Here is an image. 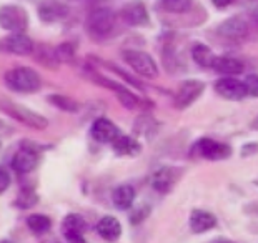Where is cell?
Segmentation results:
<instances>
[{"instance_id": "6da1fadb", "label": "cell", "mask_w": 258, "mask_h": 243, "mask_svg": "<svg viewBox=\"0 0 258 243\" xmlns=\"http://www.w3.org/2000/svg\"><path fill=\"white\" fill-rule=\"evenodd\" d=\"M115 12L110 7H97L87 15L85 32L92 40L102 42L113 34L115 29Z\"/></svg>"}, {"instance_id": "7a4b0ae2", "label": "cell", "mask_w": 258, "mask_h": 243, "mask_svg": "<svg viewBox=\"0 0 258 243\" xmlns=\"http://www.w3.org/2000/svg\"><path fill=\"white\" fill-rule=\"evenodd\" d=\"M4 84L12 92L34 93L37 90H40L42 79L30 67H14L4 74Z\"/></svg>"}, {"instance_id": "3957f363", "label": "cell", "mask_w": 258, "mask_h": 243, "mask_svg": "<svg viewBox=\"0 0 258 243\" xmlns=\"http://www.w3.org/2000/svg\"><path fill=\"white\" fill-rule=\"evenodd\" d=\"M2 110L9 117H12L14 120L20 122L30 129H35V130H43L47 129L48 125V120L43 117V115L34 112V110L24 107L20 103H15V102H10V100H4L2 102Z\"/></svg>"}, {"instance_id": "277c9868", "label": "cell", "mask_w": 258, "mask_h": 243, "mask_svg": "<svg viewBox=\"0 0 258 243\" xmlns=\"http://www.w3.org/2000/svg\"><path fill=\"white\" fill-rule=\"evenodd\" d=\"M122 57L125 60V64H127L135 74L144 77V79H157L158 77L157 62L152 58V55H148L147 52L128 48V50L122 52Z\"/></svg>"}, {"instance_id": "5b68a950", "label": "cell", "mask_w": 258, "mask_h": 243, "mask_svg": "<svg viewBox=\"0 0 258 243\" xmlns=\"http://www.w3.org/2000/svg\"><path fill=\"white\" fill-rule=\"evenodd\" d=\"M40 152H42V148H37V143H32V142L22 143L19 150L14 153L12 162H10L14 172H17L20 175L34 172L38 162H40Z\"/></svg>"}, {"instance_id": "8992f818", "label": "cell", "mask_w": 258, "mask_h": 243, "mask_svg": "<svg viewBox=\"0 0 258 243\" xmlns=\"http://www.w3.org/2000/svg\"><path fill=\"white\" fill-rule=\"evenodd\" d=\"M191 157H200L205 160H213V162H218V160H227L232 155V148L227 143L217 142L213 139H199L194 145H191L190 150Z\"/></svg>"}, {"instance_id": "52a82bcc", "label": "cell", "mask_w": 258, "mask_h": 243, "mask_svg": "<svg viewBox=\"0 0 258 243\" xmlns=\"http://www.w3.org/2000/svg\"><path fill=\"white\" fill-rule=\"evenodd\" d=\"M89 79L92 82H95L97 85H102V87L108 88V90H112L122 107L128 108V110H134V108H137L140 105V100L137 98V95H134V93H132L127 87L118 84V82H115L112 79H107L105 75L97 74V72H93V70L89 72Z\"/></svg>"}, {"instance_id": "ba28073f", "label": "cell", "mask_w": 258, "mask_h": 243, "mask_svg": "<svg viewBox=\"0 0 258 243\" xmlns=\"http://www.w3.org/2000/svg\"><path fill=\"white\" fill-rule=\"evenodd\" d=\"M0 25L7 32H24L25 34V30L29 29V14L20 5H4L0 9Z\"/></svg>"}, {"instance_id": "9c48e42d", "label": "cell", "mask_w": 258, "mask_h": 243, "mask_svg": "<svg viewBox=\"0 0 258 243\" xmlns=\"http://www.w3.org/2000/svg\"><path fill=\"white\" fill-rule=\"evenodd\" d=\"M217 32L218 35L227 38L230 42H243L250 34V25L246 19H243L241 15H233V17L223 20L217 27Z\"/></svg>"}, {"instance_id": "30bf717a", "label": "cell", "mask_w": 258, "mask_h": 243, "mask_svg": "<svg viewBox=\"0 0 258 243\" xmlns=\"http://www.w3.org/2000/svg\"><path fill=\"white\" fill-rule=\"evenodd\" d=\"M215 92L225 100L230 102H240L248 97L245 82H241L235 77H223V79L215 82Z\"/></svg>"}, {"instance_id": "8fae6325", "label": "cell", "mask_w": 258, "mask_h": 243, "mask_svg": "<svg viewBox=\"0 0 258 243\" xmlns=\"http://www.w3.org/2000/svg\"><path fill=\"white\" fill-rule=\"evenodd\" d=\"M205 90V84L202 80L197 79H190L182 82V85L178 87V92L175 95V107L178 110H185L188 108L191 103L199 100V97Z\"/></svg>"}, {"instance_id": "7c38bea8", "label": "cell", "mask_w": 258, "mask_h": 243, "mask_svg": "<svg viewBox=\"0 0 258 243\" xmlns=\"http://www.w3.org/2000/svg\"><path fill=\"white\" fill-rule=\"evenodd\" d=\"M2 52L5 53H12V55H29L34 52L35 43L34 40L24 34V32H12L10 35L2 38Z\"/></svg>"}, {"instance_id": "4fadbf2b", "label": "cell", "mask_w": 258, "mask_h": 243, "mask_svg": "<svg viewBox=\"0 0 258 243\" xmlns=\"http://www.w3.org/2000/svg\"><path fill=\"white\" fill-rule=\"evenodd\" d=\"M120 17L132 27H145L150 24V15H148V10L145 7L144 2L140 0H132L122 5L120 9Z\"/></svg>"}, {"instance_id": "5bb4252c", "label": "cell", "mask_w": 258, "mask_h": 243, "mask_svg": "<svg viewBox=\"0 0 258 243\" xmlns=\"http://www.w3.org/2000/svg\"><path fill=\"white\" fill-rule=\"evenodd\" d=\"M69 12V5L60 0H42L37 7V15L43 24H55V22L67 19Z\"/></svg>"}, {"instance_id": "9a60e30c", "label": "cell", "mask_w": 258, "mask_h": 243, "mask_svg": "<svg viewBox=\"0 0 258 243\" xmlns=\"http://www.w3.org/2000/svg\"><path fill=\"white\" fill-rule=\"evenodd\" d=\"M90 137L98 143H112L122 135V132L112 120H108L105 117H98L93 120V124L90 125Z\"/></svg>"}, {"instance_id": "2e32d148", "label": "cell", "mask_w": 258, "mask_h": 243, "mask_svg": "<svg viewBox=\"0 0 258 243\" xmlns=\"http://www.w3.org/2000/svg\"><path fill=\"white\" fill-rule=\"evenodd\" d=\"M182 170L177 167H162L152 176V187L158 193H168L180 178Z\"/></svg>"}, {"instance_id": "e0dca14e", "label": "cell", "mask_w": 258, "mask_h": 243, "mask_svg": "<svg viewBox=\"0 0 258 243\" xmlns=\"http://www.w3.org/2000/svg\"><path fill=\"white\" fill-rule=\"evenodd\" d=\"M188 226L191 230V233L200 235V233H207L212 228L217 226V217L207 210H191L190 218H188Z\"/></svg>"}, {"instance_id": "ac0fdd59", "label": "cell", "mask_w": 258, "mask_h": 243, "mask_svg": "<svg viewBox=\"0 0 258 243\" xmlns=\"http://www.w3.org/2000/svg\"><path fill=\"white\" fill-rule=\"evenodd\" d=\"M97 233L107 241H115L118 240V236L122 235V223L112 215L100 218V222L97 223Z\"/></svg>"}, {"instance_id": "d6986e66", "label": "cell", "mask_w": 258, "mask_h": 243, "mask_svg": "<svg viewBox=\"0 0 258 243\" xmlns=\"http://www.w3.org/2000/svg\"><path fill=\"white\" fill-rule=\"evenodd\" d=\"M112 202L117 210H128L135 202V189L128 184L115 187L112 192Z\"/></svg>"}, {"instance_id": "ffe728a7", "label": "cell", "mask_w": 258, "mask_h": 243, "mask_svg": "<svg viewBox=\"0 0 258 243\" xmlns=\"http://www.w3.org/2000/svg\"><path fill=\"white\" fill-rule=\"evenodd\" d=\"M212 69L227 77H237L243 72V62L235 57H218L217 55Z\"/></svg>"}, {"instance_id": "44dd1931", "label": "cell", "mask_w": 258, "mask_h": 243, "mask_svg": "<svg viewBox=\"0 0 258 243\" xmlns=\"http://www.w3.org/2000/svg\"><path fill=\"white\" fill-rule=\"evenodd\" d=\"M112 148H113V152L120 157H134V155H139V153L142 152L140 143L137 142L134 137L123 135V134L112 143Z\"/></svg>"}, {"instance_id": "7402d4cb", "label": "cell", "mask_w": 258, "mask_h": 243, "mask_svg": "<svg viewBox=\"0 0 258 243\" xmlns=\"http://www.w3.org/2000/svg\"><path fill=\"white\" fill-rule=\"evenodd\" d=\"M191 58H194V62L199 65V67L212 69L217 55L213 53L212 48L208 45H205V43L197 42V43H194V47H191Z\"/></svg>"}, {"instance_id": "603a6c76", "label": "cell", "mask_w": 258, "mask_h": 243, "mask_svg": "<svg viewBox=\"0 0 258 243\" xmlns=\"http://www.w3.org/2000/svg\"><path fill=\"white\" fill-rule=\"evenodd\" d=\"M47 100L55 108L62 110V112H67V113H77L80 110L79 102L70 98L69 95H62V93H50V95L47 97Z\"/></svg>"}, {"instance_id": "cb8c5ba5", "label": "cell", "mask_w": 258, "mask_h": 243, "mask_svg": "<svg viewBox=\"0 0 258 243\" xmlns=\"http://www.w3.org/2000/svg\"><path fill=\"white\" fill-rule=\"evenodd\" d=\"M87 230V222L85 218L79 213H69L62 222V231L63 235L69 233H82L84 235Z\"/></svg>"}, {"instance_id": "d4e9b609", "label": "cell", "mask_w": 258, "mask_h": 243, "mask_svg": "<svg viewBox=\"0 0 258 243\" xmlns=\"http://www.w3.org/2000/svg\"><path fill=\"white\" fill-rule=\"evenodd\" d=\"M34 57L37 58L38 64L45 65V67L55 70L58 67V60L55 57V48L48 47V45H38L34 48Z\"/></svg>"}, {"instance_id": "484cf974", "label": "cell", "mask_w": 258, "mask_h": 243, "mask_svg": "<svg viewBox=\"0 0 258 243\" xmlns=\"http://www.w3.org/2000/svg\"><path fill=\"white\" fill-rule=\"evenodd\" d=\"M50 225H52V222L47 215L34 213V215H29V217H27V226H29V230L34 235L45 233V231H48V228H50Z\"/></svg>"}, {"instance_id": "4316f807", "label": "cell", "mask_w": 258, "mask_h": 243, "mask_svg": "<svg viewBox=\"0 0 258 243\" xmlns=\"http://www.w3.org/2000/svg\"><path fill=\"white\" fill-rule=\"evenodd\" d=\"M37 202H38V195L35 193V190L30 189V187H24V189H20V192H19V197H17V200H15V205L22 210H25V208L34 207Z\"/></svg>"}, {"instance_id": "83f0119b", "label": "cell", "mask_w": 258, "mask_h": 243, "mask_svg": "<svg viewBox=\"0 0 258 243\" xmlns=\"http://www.w3.org/2000/svg\"><path fill=\"white\" fill-rule=\"evenodd\" d=\"M55 57L58 64H72L75 60V45L72 42H63L55 47Z\"/></svg>"}, {"instance_id": "f1b7e54d", "label": "cell", "mask_w": 258, "mask_h": 243, "mask_svg": "<svg viewBox=\"0 0 258 243\" xmlns=\"http://www.w3.org/2000/svg\"><path fill=\"white\" fill-rule=\"evenodd\" d=\"M190 5L191 0H162V7L172 14H185Z\"/></svg>"}, {"instance_id": "f546056e", "label": "cell", "mask_w": 258, "mask_h": 243, "mask_svg": "<svg viewBox=\"0 0 258 243\" xmlns=\"http://www.w3.org/2000/svg\"><path fill=\"white\" fill-rule=\"evenodd\" d=\"M153 120L150 115H147V113H144V115H140L139 118H137V122H135V127H134V132L137 135H140V134H145L147 132V129H150V127L153 125Z\"/></svg>"}, {"instance_id": "4dcf8cb0", "label": "cell", "mask_w": 258, "mask_h": 243, "mask_svg": "<svg viewBox=\"0 0 258 243\" xmlns=\"http://www.w3.org/2000/svg\"><path fill=\"white\" fill-rule=\"evenodd\" d=\"M243 82H245V85H246V90H248V97L258 98V74L246 75V79Z\"/></svg>"}, {"instance_id": "1f68e13d", "label": "cell", "mask_w": 258, "mask_h": 243, "mask_svg": "<svg viewBox=\"0 0 258 243\" xmlns=\"http://www.w3.org/2000/svg\"><path fill=\"white\" fill-rule=\"evenodd\" d=\"M107 65H108V67H110V70H112V72H117V74H118L120 77H122V79L127 80L130 85H134L135 88H140V90H144V85L139 84V82H137V79H134V77H132V75H128L127 72L120 70V67H117V65H113V64H107Z\"/></svg>"}, {"instance_id": "d6a6232c", "label": "cell", "mask_w": 258, "mask_h": 243, "mask_svg": "<svg viewBox=\"0 0 258 243\" xmlns=\"http://www.w3.org/2000/svg\"><path fill=\"white\" fill-rule=\"evenodd\" d=\"M148 213H150V210H148L147 207H145V208L142 207V208H139V210H135V212L130 215V222H132V223H140L142 220H145V218H147V215H148Z\"/></svg>"}, {"instance_id": "836d02e7", "label": "cell", "mask_w": 258, "mask_h": 243, "mask_svg": "<svg viewBox=\"0 0 258 243\" xmlns=\"http://www.w3.org/2000/svg\"><path fill=\"white\" fill-rule=\"evenodd\" d=\"M253 153H258V143H246L241 147V157H250Z\"/></svg>"}, {"instance_id": "e575fe53", "label": "cell", "mask_w": 258, "mask_h": 243, "mask_svg": "<svg viewBox=\"0 0 258 243\" xmlns=\"http://www.w3.org/2000/svg\"><path fill=\"white\" fill-rule=\"evenodd\" d=\"M0 175H2V181H0V192L4 193L10 187V175L4 167H2V170H0Z\"/></svg>"}, {"instance_id": "d590c367", "label": "cell", "mask_w": 258, "mask_h": 243, "mask_svg": "<svg viewBox=\"0 0 258 243\" xmlns=\"http://www.w3.org/2000/svg\"><path fill=\"white\" fill-rule=\"evenodd\" d=\"M63 236L69 243H87L82 233H69V235H63Z\"/></svg>"}, {"instance_id": "8d00e7d4", "label": "cell", "mask_w": 258, "mask_h": 243, "mask_svg": "<svg viewBox=\"0 0 258 243\" xmlns=\"http://www.w3.org/2000/svg\"><path fill=\"white\" fill-rule=\"evenodd\" d=\"M210 2L215 5L217 9H227L235 2V0H210Z\"/></svg>"}, {"instance_id": "74e56055", "label": "cell", "mask_w": 258, "mask_h": 243, "mask_svg": "<svg viewBox=\"0 0 258 243\" xmlns=\"http://www.w3.org/2000/svg\"><path fill=\"white\" fill-rule=\"evenodd\" d=\"M250 19H251V22L258 27V4L256 5H253V7L250 9Z\"/></svg>"}, {"instance_id": "f35d334b", "label": "cell", "mask_w": 258, "mask_h": 243, "mask_svg": "<svg viewBox=\"0 0 258 243\" xmlns=\"http://www.w3.org/2000/svg\"><path fill=\"white\" fill-rule=\"evenodd\" d=\"M250 127H251V129H253V130H258V117L253 120V122H251V124H250Z\"/></svg>"}, {"instance_id": "ab89813d", "label": "cell", "mask_w": 258, "mask_h": 243, "mask_svg": "<svg viewBox=\"0 0 258 243\" xmlns=\"http://www.w3.org/2000/svg\"><path fill=\"white\" fill-rule=\"evenodd\" d=\"M213 243H235V241H230V240H225V238H222V240H215Z\"/></svg>"}, {"instance_id": "60d3db41", "label": "cell", "mask_w": 258, "mask_h": 243, "mask_svg": "<svg viewBox=\"0 0 258 243\" xmlns=\"http://www.w3.org/2000/svg\"><path fill=\"white\" fill-rule=\"evenodd\" d=\"M2 243H12V241H10V240H2Z\"/></svg>"}, {"instance_id": "b9f144b4", "label": "cell", "mask_w": 258, "mask_h": 243, "mask_svg": "<svg viewBox=\"0 0 258 243\" xmlns=\"http://www.w3.org/2000/svg\"><path fill=\"white\" fill-rule=\"evenodd\" d=\"M253 184H255V185L258 187V178H256V180H253Z\"/></svg>"}, {"instance_id": "7bdbcfd3", "label": "cell", "mask_w": 258, "mask_h": 243, "mask_svg": "<svg viewBox=\"0 0 258 243\" xmlns=\"http://www.w3.org/2000/svg\"><path fill=\"white\" fill-rule=\"evenodd\" d=\"M72 2H79V0H72Z\"/></svg>"}]
</instances>
